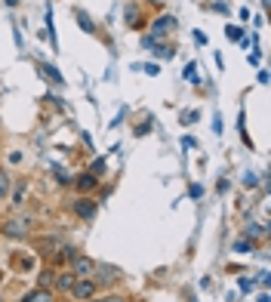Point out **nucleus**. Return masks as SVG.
I'll use <instances>...</instances> for the list:
<instances>
[{
	"label": "nucleus",
	"instance_id": "412c9836",
	"mask_svg": "<svg viewBox=\"0 0 271 302\" xmlns=\"http://www.w3.org/2000/svg\"><path fill=\"white\" fill-rule=\"evenodd\" d=\"M185 77H188V80H197V65H194V62L185 68Z\"/></svg>",
	"mask_w": 271,
	"mask_h": 302
},
{
	"label": "nucleus",
	"instance_id": "aec40b11",
	"mask_svg": "<svg viewBox=\"0 0 271 302\" xmlns=\"http://www.w3.org/2000/svg\"><path fill=\"white\" fill-rule=\"evenodd\" d=\"M228 37H231V40H241V37H243V31H241L238 25H231V28H228Z\"/></svg>",
	"mask_w": 271,
	"mask_h": 302
},
{
	"label": "nucleus",
	"instance_id": "5701e85b",
	"mask_svg": "<svg viewBox=\"0 0 271 302\" xmlns=\"http://www.w3.org/2000/svg\"><path fill=\"white\" fill-rule=\"evenodd\" d=\"M157 56H160V59H170V56H173V50H170V46H160V50H157Z\"/></svg>",
	"mask_w": 271,
	"mask_h": 302
},
{
	"label": "nucleus",
	"instance_id": "a211bd4d",
	"mask_svg": "<svg viewBox=\"0 0 271 302\" xmlns=\"http://www.w3.org/2000/svg\"><path fill=\"white\" fill-rule=\"evenodd\" d=\"M126 22H129V25H139V13H136V6H129V9H126Z\"/></svg>",
	"mask_w": 271,
	"mask_h": 302
},
{
	"label": "nucleus",
	"instance_id": "f03ea898",
	"mask_svg": "<svg viewBox=\"0 0 271 302\" xmlns=\"http://www.w3.org/2000/svg\"><path fill=\"white\" fill-rule=\"evenodd\" d=\"M176 28V16H160V19H154L151 22V37L154 40H160L163 34H170Z\"/></svg>",
	"mask_w": 271,
	"mask_h": 302
},
{
	"label": "nucleus",
	"instance_id": "cd10ccee",
	"mask_svg": "<svg viewBox=\"0 0 271 302\" xmlns=\"http://www.w3.org/2000/svg\"><path fill=\"white\" fill-rule=\"evenodd\" d=\"M0 277H3V272H0Z\"/></svg>",
	"mask_w": 271,
	"mask_h": 302
},
{
	"label": "nucleus",
	"instance_id": "6e6552de",
	"mask_svg": "<svg viewBox=\"0 0 271 302\" xmlns=\"http://www.w3.org/2000/svg\"><path fill=\"white\" fill-rule=\"evenodd\" d=\"M74 19L80 22V28H84L87 34H92V31H96V25H92V19H90V16L84 13V9H74Z\"/></svg>",
	"mask_w": 271,
	"mask_h": 302
},
{
	"label": "nucleus",
	"instance_id": "f257e3e1",
	"mask_svg": "<svg viewBox=\"0 0 271 302\" xmlns=\"http://www.w3.org/2000/svg\"><path fill=\"white\" fill-rule=\"evenodd\" d=\"M71 296H74V299H80V302H87V299L96 296V284H92L90 277H77L74 287H71Z\"/></svg>",
	"mask_w": 271,
	"mask_h": 302
},
{
	"label": "nucleus",
	"instance_id": "f8f14e48",
	"mask_svg": "<svg viewBox=\"0 0 271 302\" xmlns=\"http://www.w3.org/2000/svg\"><path fill=\"white\" fill-rule=\"evenodd\" d=\"M40 71L46 74V80H53V84H62V74H59V68H53V65H40Z\"/></svg>",
	"mask_w": 271,
	"mask_h": 302
},
{
	"label": "nucleus",
	"instance_id": "a878e982",
	"mask_svg": "<svg viewBox=\"0 0 271 302\" xmlns=\"http://www.w3.org/2000/svg\"><path fill=\"white\" fill-rule=\"evenodd\" d=\"M99 302H126L123 296H105V299H99Z\"/></svg>",
	"mask_w": 271,
	"mask_h": 302
},
{
	"label": "nucleus",
	"instance_id": "bb28decb",
	"mask_svg": "<svg viewBox=\"0 0 271 302\" xmlns=\"http://www.w3.org/2000/svg\"><path fill=\"white\" fill-rule=\"evenodd\" d=\"M6 6H19V0H6Z\"/></svg>",
	"mask_w": 271,
	"mask_h": 302
},
{
	"label": "nucleus",
	"instance_id": "423d86ee",
	"mask_svg": "<svg viewBox=\"0 0 271 302\" xmlns=\"http://www.w3.org/2000/svg\"><path fill=\"white\" fill-rule=\"evenodd\" d=\"M74 185H77V191H92L99 185V179L92 176V173H80V176L74 179Z\"/></svg>",
	"mask_w": 271,
	"mask_h": 302
},
{
	"label": "nucleus",
	"instance_id": "b1692460",
	"mask_svg": "<svg viewBox=\"0 0 271 302\" xmlns=\"http://www.w3.org/2000/svg\"><path fill=\"white\" fill-rule=\"evenodd\" d=\"M188 194H191V197H200V194H204V188H200V185H191V188H188Z\"/></svg>",
	"mask_w": 271,
	"mask_h": 302
},
{
	"label": "nucleus",
	"instance_id": "6ab92c4d",
	"mask_svg": "<svg viewBox=\"0 0 271 302\" xmlns=\"http://www.w3.org/2000/svg\"><path fill=\"white\" fill-rule=\"evenodd\" d=\"M151 126H154V118H148V121H145L142 126H139V130H136V136H145V133L151 130Z\"/></svg>",
	"mask_w": 271,
	"mask_h": 302
},
{
	"label": "nucleus",
	"instance_id": "4468645a",
	"mask_svg": "<svg viewBox=\"0 0 271 302\" xmlns=\"http://www.w3.org/2000/svg\"><path fill=\"white\" fill-rule=\"evenodd\" d=\"M6 194H9V176H6L3 170H0V201H3Z\"/></svg>",
	"mask_w": 271,
	"mask_h": 302
},
{
	"label": "nucleus",
	"instance_id": "9d476101",
	"mask_svg": "<svg viewBox=\"0 0 271 302\" xmlns=\"http://www.w3.org/2000/svg\"><path fill=\"white\" fill-rule=\"evenodd\" d=\"M22 302H53V296L46 293V290H34V293H28Z\"/></svg>",
	"mask_w": 271,
	"mask_h": 302
},
{
	"label": "nucleus",
	"instance_id": "1a4fd4ad",
	"mask_svg": "<svg viewBox=\"0 0 271 302\" xmlns=\"http://www.w3.org/2000/svg\"><path fill=\"white\" fill-rule=\"evenodd\" d=\"M74 281H77L74 272H65V274H59V277H56V287H59V290H71Z\"/></svg>",
	"mask_w": 271,
	"mask_h": 302
},
{
	"label": "nucleus",
	"instance_id": "0eeeda50",
	"mask_svg": "<svg viewBox=\"0 0 271 302\" xmlns=\"http://www.w3.org/2000/svg\"><path fill=\"white\" fill-rule=\"evenodd\" d=\"M96 272H99V281L102 284H114L117 281V272L111 269V265H96Z\"/></svg>",
	"mask_w": 271,
	"mask_h": 302
},
{
	"label": "nucleus",
	"instance_id": "39448f33",
	"mask_svg": "<svg viewBox=\"0 0 271 302\" xmlns=\"http://www.w3.org/2000/svg\"><path fill=\"white\" fill-rule=\"evenodd\" d=\"M74 213L80 219H92L96 216V201H90V197H80V201L74 204Z\"/></svg>",
	"mask_w": 271,
	"mask_h": 302
},
{
	"label": "nucleus",
	"instance_id": "ddd939ff",
	"mask_svg": "<svg viewBox=\"0 0 271 302\" xmlns=\"http://www.w3.org/2000/svg\"><path fill=\"white\" fill-rule=\"evenodd\" d=\"M53 277H56V272H53V269H43V272H40V290L50 287V284H53Z\"/></svg>",
	"mask_w": 271,
	"mask_h": 302
},
{
	"label": "nucleus",
	"instance_id": "393cba45",
	"mask_svg": "<svg viewBox=\"0 0 271 302\" xmlns=\"http://www.w3.org/2000/svg\"><path fill=\"white\" fill-rule=\"evenodd\" d=\"M213 130H216V133H222V118H219V114L213 118Z\"/></svg>",
	"mask_w": 271,
	"mask_h": 302
},
{
	"label": "nucleus",
	"instance_id": "f3484780",
	"mask_svg": "<svg viewBox=\"0 0 271 302\" xmlns=\"http://www.w3.org/2000/svg\"><path fill=\"white\" fill-rule=\"evenodd\" d=\"M243 185H246V188H256V185H259V176H256V173H246V176H243Z\"/></svg>",
	"mask_w": 271,
	"mask_h": 302
},
{
	"label": "nucleus",
	"instance_id": "4be33fe9",
	"mask_svg": "<svg viewBox=\"0 0 271 302\" xmlns=\"http://www.w3.org/2000/svg\"><path fill=\"white\" fill-rule=\"evenodd\" d=\"M22 197H25V185H19L16 194H13V204H22Z\"/></svg>",
	"mask_w": 271,
	"mask_h": 302
},
{
	"label": "nucleus",
	"instance_id": "20e7f679",
	"mask_svg": "<svg viewBox=\"0 0 271 302\" xmlns=\"http://www.w3.org/2000/svg\"><path fill=\"white\" fill-rule=\"evenodd\" d=\"M28 228H31V222H16V219L0 225V231H3L6 238H28Z\"/></svg>",
	"mask_w": 271,
	"mask_h": 302
},
{
	"label": "nucleus",
	"instance_id": "7ed1b4c3",
	"mask_svg": "<svg viewBox=\"0 0 271 302\" xmlns=\"http://www.w3.org/2000/svg\"><path fill=\"white\" fill-rule=\"evenodd\" d=\"M71 272H74V277H90L92 272H96V262H92L90 256H74L71 259Z\"/></svg>",
	"mask_w": 271,
	"mask_h": 302
},
{
	"label": "nucleus",
	"instance_id": "2eb2a0df",
	"mask_svg": "<svg viewBox=\"0 0 271 302\" xmlns=\"http://www.w3.org/2000/svg\"><path fill=\"white\" fill-rule=\"evenodd\" d=\"M234 253H253V241H238V243H234Z\"/></svg>",
	"mask_w": 271,
	"mask_h": 302
},
{
	"label": "nucleus",
	"instance_id": "9b49d317",
	"mask_svg": "<svg viewBox=\"0 0 271 302\" xmlns=\"http://www.w3.org/2000/svg\"><path fill=\"white\" fill-rule=\"evenodd\" d=\"M265 235H268V228H265V225H256V222L246 225V238H250V241H253V238H265Z\"/></svg>",
	"mask_w": 271,
	"mask_h": 302
},
{
	"label": "nucleus",
	"instance_id": "dca6fc26",
	"mask_svg": "<svg viewBox=\"0 0 271 302\" xmlns=\"http://www.w3.org/2000/svg\"><path fill=\"white\" fill-rule=\"evenodd\" d=\"M90 173L99 179V173H105V160H102V157H96V160H92V167H90Z\"/></svg>",
	"mask_w": 271,
	"mask_h": 302
}]
</instances>
